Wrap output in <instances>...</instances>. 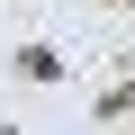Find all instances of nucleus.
<instances>
[{"label":"nucleus","instance_id":"nucleus-1","mask_svg":"<svg viewBox=\"0 0 135 135\" xmlns=\"http://www.w3.org/2000/svg\"><path fill=\"white\" fill-rule=\"evenodd\" d=\"M18 63H27V81H54V72H63V54H54V45H27Z\"/></svg>","mask_w":135,"mask_h":135}]
</instances>
